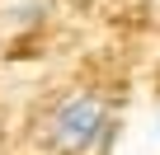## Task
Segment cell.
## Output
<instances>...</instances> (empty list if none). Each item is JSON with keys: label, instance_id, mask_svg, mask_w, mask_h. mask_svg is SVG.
Masks as SVG:
<instances>
[{"label": "cell", "instance_id": "obj_1", "mask_svg": "<svg viewBox=\"0 0 160 155\" xmlns=\"http://www.w3.org/2000/svg\"><path fill=\"white\" fill-rule=\"evenodd\" d=\"M118 136V122L99 94H66L47 122H42V146L57 155H85V150H108Z\"/></svg>", "mask_w": 160, "mask_h": 155}, {"label": "cell", "instance_id": "obj_2", "mask_svg": "<svg viewBox=\"0 0 160 155\" xmlns=\"http://www.w3.org/2000/svg\"><path fill=\"white\" fill-rule=\"evenodd\" d=\"M155 141H160V122H155Z\"/></svg>", "mask_w": 160, "mask_h": 155}]
</instances>
